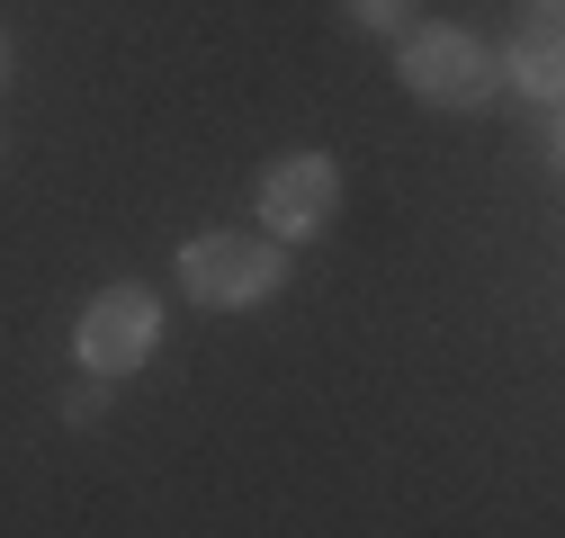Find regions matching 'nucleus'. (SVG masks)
<instances>
[{"mask_svg":"<svg viewBox=\"0 0 565 538\" xmlns=\"http://www.w3.org/2000/svg\"><path fill=\"white\" fill-rule=\"evenodd\" d=\"M341 10H350V28H369V36H404L422 19V0H341Z\"/></svg>","mask_w":565,"mask_h":538,"instance_id":"423d86ee","label":"nucleus"},{"mask_svg":"<svg viewBox=\"0 0 565 538\" xmlns=\"http://www.w3.org/2000/svg\"><path fill=\"white\" fill-rule=\"evenodd\" d=\"M395 82L422 99V108H449V117H476L503 99V54H493L476 28L458 19H413L395 36Z\"/></svg>","mask_w":565,"mask_h":538,"instance_id":"f257e3e1","label":"nucleus"},{"mask_svg":"<svg viewBox=\"0 0 565 538\" xmlns=\"http://www.w3.org/2000/svg\"><path fill=\"white\" fill-rule=\"evenodd\" d=\"M99 413H108V377H82L73 395H63V422H73V431H90Z\"/></svg>","mask_w":565,"mask_h":538,"instance_id":"0eeeda50","label":"nucleus"},{"mask_svg":"<svg viewBox=\"0 0 565 538\" xmlns=\"http://www.w3.org/2000/svg\"><path fill=\"white\" fill-rule=\"evenodd\" d=\"M171 269H180V297L206 314H252L288 288V251L269 234H189L171 251Z\"/></svg>","mask_w":565,"mask_h":538,"instance_id":"f03ea898","label":"nucleus"},{"mask_svg":"<svg viewBox=\"0 0 565 538\" xmlns=\"http://www.w3.org/2000/svg\"><path fill=\"white\" fill-rule=\"evenodd\" d=\"M252 216H260V234H269L278 251H297V243L332 234V216H341V162L315 153V144L269 153L260 180H252Z\"/></svg>","mask_w":565,"mask_h":538,"instance_id":"7ed1b4c3","label":"nucleus"},{"mask_svg":"<svg viewBox=\"0 0 565 538\" xmlns=\"http://www.w3.org/2000/svg\"><path fill=\"white\" fill-rule=\"evenodd\" d=\"M556 10H565V0H530V19H539V28H556Z\"/></svg>","mask_w":565,"mask_h":538,"instance_id":"1a4fd4ad","label":"nucleus"},{"mask_svg":"<svg viewBox=\"0 0 565 538\" xmlns=\"http://www.w3.org/2000/svg\"><path fill=\"white\" fill-rule=\"evenodd\" d=\"M10 73H19V54H10V28H0V90H10Z\"/></svg>","mask_w":565,"mask_h":538,"instance_id":"6e6552de","label":"nucleus"},{"mask_svg":"<svg viewBox=\"0 0 565 538\" xmlns=\"http://www.w3.org/2000/svg\"><path fill=\"white\" fill-rule=\"evenodd\" d=\"M503 82H521V90H530L539 108H556V90H565V63H556V28H530V45H512Z\"/></svg>","mask_w":565,"mask_h":538,"instance_id":"39448f33","label":"nucleus"},{"mask_svg":"<svg viewBox=\"0 0 565 538\" xmlns=\"http://www.w3.org/2000/svg\"><path fill=\"white\" fill-rule=\"evenodd\" d=\"M153 351H162V297L145 288V279H108L90 305H82V323H73V359H82V377H135V368H153Z\"/></svg>","mask_w":565,"mask_h":538,"instance_id":"20e7f679","label":"nucleus"},{"mask_svg":"<svg viewBox=\"0 0 565 538\" xmlns=\"http://www.w3.org/2000/svg\"><path fill=\"white\" fill-rule=\"evenodd\" d=\"M0 153H10V144H0Z\"/></svg>","mask_w":565,"mask_h":538,"instance_id":"9d476101","label":"nucleus"}]
</instances>
